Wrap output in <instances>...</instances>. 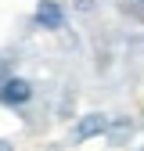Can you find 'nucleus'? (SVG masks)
<instances>
[{"mask_svg": "<svg viewBox=\"0 0 144 151\" xmlns=\"http://www.w3.org/2000/svg\"><path fill=\"white\" fill-rule=\"evenodd\" d=\"M0 101H7V104H25L32 101V86L25 79H4L0 83Z\"/></svg>", "mask_w": 144, "mask_h": 151, "instance_id": "f257e3e1", "label": "nucleus"}, {"mask_svg": "<svg viewBox=\"0 0 144 151\" xmlns=\"http://www.w3.org/2000/svg\"><path fill=\"white\" fill-rule=\"evenodd\" d=\"M104 129H108V119H104V115H86V119H79V126H76V140H90V137L104 133Z\"/></svg>", "mask_w": 144, "mask_h": 151, "instance_id": "f03ea898", "label": "nucleus"}, {"mask_svg": "<svg viewBox=\"0 0 144 151\" xmlns=\"http://www.w3.org/2000/svg\"><path fill=\"white\" fill-rule=\"evenodd\" d=\"M36 22H40L43 29H61V22H65V18H61V7L50 4V0H43V4L36 7Z\"/></svg>", "mask_w": 144, "mask_h": 151, "instance_id": "7ed1b4c3", "label": "nucleus"}, {"mask_svg": "<svg viewBox=\"0 0 144 151\" xmlns=\"http://www.w3.org/2000/svg\"><path fill=\"white\" fill-rule=\"evenodd\" d=\"M0 151H11V144H7V140H0Z\"/></svg>", "mask_w": 144, "mask_h": 151, "instance_id": "20e7f679", "label": "nucleus"}, {"mask_svg": "<svg viewBox=\"0 0 144 151\" xmlns=\"http://www.w3.org/2000/svg\"><path fill=\"white\" fill-rule=\"evenodd\" d=\"M140 4H144V0H140Z\"/></svg>", "mask_w": 144, "mask_h": 151, "instance_id": "39448f33", "label": "nucleus"}]
</instances>
